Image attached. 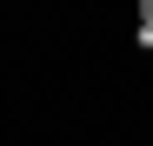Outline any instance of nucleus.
I'll return each instance as SVG.
<instances>
[{
    "instance_id": "nucleus-1",
    "label": "nucleus",
    "mask_w": 153,
    "mask_h": 146,
    "mask_svg": "<svg viewBox=\"0 0 153 146\" xmlns=\"http://www.w3.org/2000/svg\"><path fill=\"white\" fill-rule=\"evenodd\" d=\"M140 20H146V40H153V0H140Z\"/></svg>"
}]
</instances>
